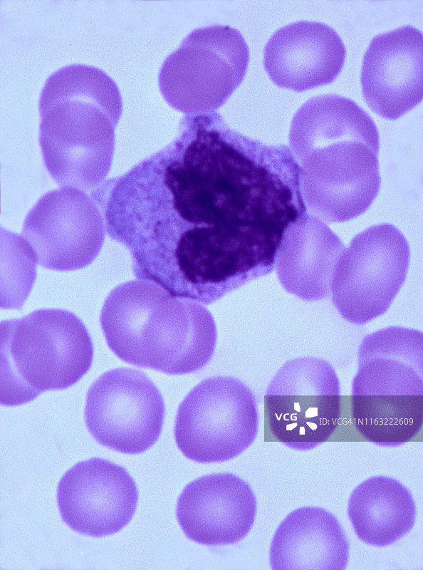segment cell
Segmentation results:
<instances>
[{
	"label": "cell",
	"mask_w": 423,
	"mask_h": 570,
	"mask_svg": "<svg viewBox=\"0 0 423 570\" xmlns=\"http://www.w3.org/2000/svg\"><path fill=\"white\" fill-rule=\"evenodd\" d=\"M138 279L207 305L270 274L287 228L306 214L286 145L186 115L167 145L91 193Z\"/></svg>",
	"instance_id": "1"
},
{
	"label": "cell",
	"mask_w": 423,
	"mask_h": 570,
	"mask_svg": "<svg viewBox=\"0 0 423 570\" xmlns=\"http://www.w3.org/2000/svg\"><path fill=\"white\" fill-rule=\"evenodd\" d=\"M291 149L301 169L308 210L328 222H343L365 212L381 185L380 136L370 114L337 93L306 100L293 115Z\"/></svg>",
	"instance_id": "2"
},
{
	"label": "cell",
	"mask_w": 423,
	"mask_h": 570,
	"mask_svg": "<svg viewBox=\"0 0 423 570\" xmlns=\"http://www.w3.org/2000/svg\"><path fill=\"white\" fill-rule=\"evenodd\" d=\"M38 110L39 143L51 177L64 187L95 189L110 171L122 111L115 82L93 66H65L46 81Z\"/></svg>",
	"instance_id": "3"
},
{
	"label": "cell",
	"mask_w": 423,
	"mask_h": 570,
	"mask_svg": "<svg viewBox=\"0 0 423 570\" xmlns=\"http://www.w3.org/2000/svg\"><path fill=\"white\" fill-rule=\"evenodd\" d=\"M100 323L110 349L123 361L166 374H187L211 360L217 332L201 304L174 297L142 279L114 288Z\"/></svg>",
	"instance_id": "4"
},
{
	"label": "cell",
	"mask_w": 423,
	"mask_h": 570,
	"mask_svg": "<svg viewBox=\"0 0 423 570\" xmlns=\"http://www.w3.org/2000/svg\"><path fill=\"white\" fill-rule=\"evenodd\" d=\"M422 336L387 328L367 336L353 379L352 413L358 431L384 446L412 438L423 422Z\"/></svg>",
	"instance_id": "5"
},
{
	"label": "cell",
	"mask_w": 423,
	"mask_h": 570,
	"mask_svg": "<svg viewBox=\"0 0 423 570\" xmlns=\"http://www.w3.org/2000/svg\"><path fill=\"white\" fill-rule=\"evenodd\" d=\"M1 404L16 406L43 392L63 390L90 369L93 344L82 321L60 309L2 321Z\"/></svg>",
	"instance_id": "6"
},
{
	"label": "cell",
	"mask_w": 423,
	"mask_h": 570,
	"mask_svg": "<svg viewBox=\"0 0 423 570\" xmlns=\"http://www.w3.org/2000/svg\"><path fill=\"white\" fill-rule=\"evenodd\" d=\"M249 50L229 26L193 30L164 61L158 84L165 101L186 115L215 112L242 82Z\"/></svg>",
	"instance_id": "7"
},
{
	"label": "cell",
	"mask_w": 423,
	"mask_h": 570,
	"mask_svg": "<svg viewBox=\"0 0 423 570\" xmlns=\"http://www.w3.org/2000/svg\"><path fill=\"white\" fill-rule=\"evenodd\" d=\"M255 397L240 380L213 376L180 403L174 435L183 455L200 463L229 460L249 447L258 431Z\"/></svg>",
	"instance_id": "8"
},
{
	"label": "cell",
	"mask_w": 423,
	"mask_h": 570,
	"mask_svg": "<svg viewBox=\"0 0 423 570\" xmlns=\"http://www.w3.org/2000/svg\"><path fill=\"white\" fill-rule=\"evenodd\" d=\"M266 428L273 438L299 450L325 442L337 428L340 386L332 366L322 359L286 362L269 383L264 397Z\"/></svg>",
	"instance_id": "9"
},
{
	"label": "cell",
	"mask_w": 423,
	"mask_h": 570,
	"mask_svg": "<svg viewBox=\"0 0 423 570\" xmlns=\"http://www.w3.org/2000/svg\"><path fill=\"white\" fill-rule=\"evenodd\" d=\"M84 415L88 431L99 444L134 455L158 440L164 403L145 373L118 368L104 373L90 386Z\"/></svg>",
	"instance_id": "10"
},
{
	"label": "cell",
	"mask_w": 423,
	"mask_h": 570,
	"mask_svg": "<svg viewBox=\"0 0 423 570\" xmlns=\"http://www.w3.org/2000/svg\"><path fill=\"white\" fill-rule=\"evenodd\" d=\"M409 258L406 238L391 224L373 225L354 237L337 262L331 284L342 314L364 312L366 321L367 312L370 318L383 313L404 281Z\"/></svg>",
	"instance_id": "11"
},
{
	"label": "cell",
	"mask_w": 423,
	"mask_h": 570,
	"mask_svg": "<svg viewBox=\"0 0 423 570\" xmlns=\"http://www.w3.org/2000/svg\"><path fill=\"white\" fill-rule=\"evenodd\" d=\"M103 216L91 197L64 187L50 191L31 209L21 235L38 263L56 271H72L90 264L105 239Z\"/></svg>",
	"instance_id": "12"
},
{
	"label": "cell",
	"mask_w": 423,
	"mask_h": 570,
	"mask_svg": "<svg viewBox=\"0 0 423 570\" xmlns=\"http://www.w3.org/2000/svg\"><path fill=\"white\" fill-rule=\"evenodd\" d=\"M136 484L122 466L100 457L79 462L60 480L57 502L63 522L95 537L113 534L132 519Z\"/></svg>",
	"instance_id": "13"
},
{
	"label": "cell",
	"mask_w": 423,
	"mask_h": 570,
	"mask_svg": "<svg viewBox=\"0 0 423 570\" xmlns=\"http://www.w3.org/2000/svg\"><path fill=\"white\" fill-rule=\"evenodd\" d=\"M423 34L406 24L376 34L364 53L360 81L368 105L395 119L423 97Z\"/></svg>",
	"instance_id": "14"
},
{
	"label": "cell",
	"mask_w": 423,
	"mask_h": 570,
	"mask_svg": "<svg viewBox=\"0 0 423 570\" xmlns=\"http://www.w3.org/2000/svg\"><path fill=\"white\" fill-rule=\"evenodd\" d=\"M256 513L249 484L231 473L200 477L182 490L176 515L184 534L201 544H234L251 530Z\"/></svg>",
	"instance_id": "15"
},
{
	"label": "cell",
	"mask_w": 423,
	"mask_h": 570,
	"mask_svg": "<svg viewBox=\"0 0 423 570\" xmlns=\"http://www.w3.org/2000/svg\"><path fill=\"white\" fill-rule=\"evenodd\" d=\"M345 56L343 39L332 26L299 20L271 36L263 51V66L277 86L301 91L333 81Z\"/></svg>",
	"instance_id": "16"
},
{
	"label": "cell",
	"mask_w": 423,
	"mask_h": 570,
	"mask_svg": "<svg viewBox=\"0 0 423 570\" xmlns=\"http://www.w3.org/2000/svg\"><path fill=\"white\" fill-rule=\"evenodd\" d=\"M345 247L320 219L304 214L286 230L275 269L283 287L305 300L328 295L337 262Z\"/></svg>",
	"instance_id": "17"
},
{
	"label": "cell",
	"mask_w": 423,
	"mask_h": 570,
	"mask_svg": "<svg viewBox=\"0 0 423 570\" xmlns=\"http://www.w3.org/2000/svg\"><path fill=\"white\" fill-rule=\"evenodd\" d=\"M349 544L336 517L323 508L303 507L289 513L273 537V570H342Z\"/></svg>",
	"instance_id": "18"
},
{
	"label": "cell",
	"mask_w": 423,
	"mask_h": 570,
	"mask_svg": "<svg viewBox=\"0 0 423 570\" xmlns=\"http://www.w3.org/2000/svg\"><path fill=\"white\" fill-rule=\"evenodd\" d=\"M348 514L360 540L385 546L412 529L416 506L411 492L402 484L378 475L364 480L353 489Z\"/></svg>",
	"instance_id": "19"
},
{
	"label": "cell",
	"mask_w": 423,
	"mask_h": 570,
	"mask_svg": "<svg viewBox=\"0 0 423 570\" xmlns=\"http://www.w3.org/2000/svg\"><path fill=\"white\" fill-rule=\"evenodd\" d=\"M36 254L24 237L1 229L2 309H20L36 275Z\"/></svg>",
	"instance_id": "20"
}]
</instances>
